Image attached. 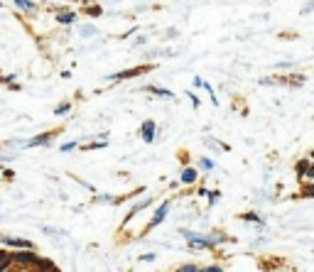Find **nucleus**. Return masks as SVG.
<instances>
[{
    "instance_id": "393cba45",
    "label": "nucleus",
    "mask_w": 314,
    "mask_h": 272,
    "mask_svg": "<svg viewBox=\"0 0 314 272\" xmlns=\"http://www.w3.org/2000/svg\"><path fill=\"white\" fill-rule=\"evenodd\" d=\"M86 13L91 15V17H96V15H101V8H96V5H94V8H89V10H86Z\"/></svg>"
},
{
    "instance_id": "a211bd4d",
    "label": "nucleus",
    "mask_w": 314,
    "mask_h": 272,
    "mask_svg": "<svg viewBox=\"0 0 314 272\" xmlns=\"http://www.w3.org/2000/svg\"><path fill=\"white\" fill-rule=\"evenodd\" d=\"M206 145H209V147H214V150H229L226 145H221V142H216V140H211V137H206Z\"/></svg>"
},
{
    "instance_id": "39448f33",
    "label": "nucleus",
    "mask_w": 314,
    "mask_h": 272,
    "mask_svg": "<svg viewBox=\"0 0 314 272\" xmlns=\"http://www.w3.org/2000/svg\"><path fill=\"white\" fill-rule=\"evenodd\" d=\"M167 214H169V201H162V204H160V208L155 211V216L150 218V228H152V226H160L164 218H167Z\"/></svg>"
},
{
    "instance_id": "dca6fc26",
    "label": "nucleus",
    "mask_w": 314,
    "mask_h": 272,
    "mask_svg": "<svg viewBox=\"0 0 314 272\" xmlns=\"http://www.w3.org/2000/svg\"><path fill=\"white\" fill-rule=\"evenodd\" d=\"M69 110H71V103H62V106L54 108V115H67Z\"/></svg>"
},
{
    "instance_id": "2eb2a0df",
    "label": "nucleus",
    "mask_w": 314,
    "mask_h": 272,
    "mask_svg": "<svg viewBox=\"0 0 314 272\" xmlns=\"http://www.w3.org/2000/svg\"><path fill=\"white\" fill-rule=\"evenodd\" d=\"M79 35L81 37H94V35H98V29L94 25H83V27H79Z\"/></svg>"
},
{
    "instance_id": "f8f14e48",
    "label": "nucleus",
    "mask_w": 314,
    "mask_h": 272,
    "mask_svg": "<svg viewBox=\"0 0 314 272\" xmlns=\"http://www.w3.org/2000/svg\"><path fill=\"white\" fill-rule=\"evenodd\" d=\"M309 167H312V160H309V157H304V160H300V162H297V177H300V179L304 177Z\"/></svg>"
},
{
    "instance_id": "6ab92c4d",
    "label": "nucleus",
    "mask_w": 314,
    "mask_h": 272,
    "mask_svg": "<svg viewBox=\"0 0 314 272\" xmlns=\"http://www.w3.org/2000/svg\"><path fill=\"white\" fill-rule=\"evenodd\" d=\"M241 218H243V221H255V223H263V218H260L258 214H243Z\"/></svg>"
},
{
    "instance_id": "5701e85b",
    "label": "nucleus",
    "mask_w": 314,
    "mask_h": 272,
    "mask_svg": "<svg viewBox=\"0 0 314 272\" xmlns=\"http://www.w3.org/2000/svg\"><path fill=\"white\" fill-rule=\"evenodd\" d=\"M202 272H223L219 265H209V267H202Z\"/></svg>"
},
{
    "instance_id": "f257e3e1",
    "label": "nucleus",
    "mask_w": 314,
    "mask_h": 272,
    "mask_svg": "<svg viewBox=\"0 0 314 272\" xmlns=\"http://www.w3.org/2000/svg\"><path fill=\"white\" fill-rule=\"evenodd\" d=\"M10 255H13L15 265H27V267H37L40 260H42L35 250H15V253H10Z\"/></svg>"
},
{
    "instance_id": "9b49d317",
    "label": "nucleus",
    "mask_w": 314,
    "mask_h": 272,
    "mask_svg": "<svg viewBox=\"0 0 314 272\" xmlns=\"http://www.w3.org/2000/svg\"><path fill=\"white\" fill-rule=\"evenodd\" d=\"M15 8L25 10V13H32V10H37V3H32V0H15Z\"/></svg>"
},
{
    "instance_id": "b1692460",
    "label": "nucleus",
    "mask_w": 314,
    "mask_h": 272,
    "mask_svg": "<svg viewBox=\"0 0 314 272\" xmlns=\"http://www.w3.org/2000/svg\"><path fill=\"white\" fill-rule=\"evenodd\" d=\"M76 145H79V142H67V145H62V152H71Z\"/></svg>"
},
{
    "instance_id": "a878e982",
    "label": "nucleus",
    "mask_w": 314,
    "mask_h": 272,
    "mask_svg": "<svg viewBox=\"0 0 314 272\" xmlns=\"http://www.w3.org/2000/svg\"><path fill=\"white\" fill-rule=\"evenodd\" d=\"M194 88H202V86H204V79H199V76H194Z\"/></svg>"
},
{
    "instance_id": "ddd939ff",
    "label": "nucleus",
    "mask_w": 314,
    "mask_h": 272,
    "mask_svg": "<svg viewBox=\"0 0 314 272\" xmlns=\"http://www.w3.org/2000/svg\"><path fill=\"white\" fill-rule=\"evenodd\" d=\"M199 169H202V172H214L216 164H214V160H209V157H202V160H199Z\"/></svg>"
},
{
    "instance_id": "bb28decb",
    "label": "nucleus",
    "mask_w": 314,
    "mask_h": 272,
    "mask_svg": "<svg viewBox=\"0 0 314 272\" xmlns=\"http://www.w3.org/2000/svg\"><path fill=\"white\" fill-rule=\"evenodd\" d=\"M187 96H189V98H191V106H194V108H199V98H196V96H194V94H187Z\"/></svg>"
},
{
    "instance_id": "0eeeda50",
    "label": "nucleus",
    "mask_w": 314,
    "mask_h": 272,
    "mask_svg": "<svg viewBox=\"0 0 314 272\" xmlns=\"http://www.w3.org/2000/svg\"><path fill=\"white\" fill-rule=\"evenodd\" d=\"M196 179H199V169H196V167H187V169L182 172L179 182H182V184H194Z\"/></svg>"
},
{
    "instance_id": "6e6552de",
    "label": "nucleus",
    "mask_w": 314,
    "mask_h": 272,
    "mask_svg": "<svg viewBox=\"0 0 314 272\" xmlns=\"http://www.w3.org/2000/svg\"><path fill=\"white\" fill-rule=\"evenodd\" d=\"M142 91H150V94L160 96V98H175V94H172L169 88H162V86H145Z\"/></svg>"
},
{
    "instance_id": "f3484780",
    "label": "nucleus",
    "mask_w": 314,
    "mask_h": 272,
    "mask_svg": "<svg viewBox=\"0 0 314 272\" xmlns=\"http://www.w3.org/2000/svg\"><path fill=\"white\" fill-rule=\"evenodd\" d=\"M177 272H202V267H196L194 262H187V265H182Z\"/></svg>"
},
{
    "instance_id": "20e7f679",
    "label": "nucleus",
    "mask_w": 314,
    "mask_h": 272,
    "mask_svg": "<svg viewBox=\"0 0 314 272\" xmlns=\"http://www.w3.org/2000/svg\"><path fill=\"white\" fill-rule=\"evenodd\" d=\"M140 135L145 142H155V137H157V123L155 120H145L140 125Z\"/></svg>"
},
{
    "instance_id": "4468645a",
    "label": "nucleus",
    "mask_w": 314,
    "mask_h": 272,
    "mask_svg": "<svg viewBox=\"0 0 314 272\" xmlns=\"http://www.w3.org/2000/svg\"><path fill=\"white\" fill-rule=\"evenodd\" d=\"M150 201H152V199H145V201H140V204H137V206H133V211H130V214L125 216V221H130V218H133V216H137V214H140V211H142L145 206H150Z\"/></svg>"
},
{
    "instance_id": "cd10ccee",
    "label": "nucleus",
    "mask_w": 314,
    "mask_h": 272,
    "mask_svg": "<svg viewBox=\"0 0 314 272\" xmlns=\"http://www.w3.org/2000/svg\"><path fill=\"white\" fill-rule=\"evenodd\" d=\"M0 81H3V83H10V86H13V81H15V76H3V79H0Z\"/></svg>"
},
{
    "instance_id": "412c9836",
    "label": "nucleus",
    "mask_w": 314,
    "mask_h": 272,
    "mask_svg": "<svg viewBox=\"0 0 314 272\" xmlns=\"http://www.w3.org/2000/svg\"><path fill=\"white\" fill-rule=\"evenodd\" d=\"M219 199H221V191H211V194H209V204L211 206L219 204Z\"/></svg>"
},
{
    "instance_id": "1a4fd4ad",
    "label": "nucleus",
    "mask_w": 314,
    "mask_h": 272,
    "mask_svg": "<svg viewBox=\"0 0 314 272\" xmlns=\"http://www.w3.org/2000/svg\"><path fill=\"white\" fill-rule=\"evenodd\" d=\"M74 20H76V13H69V10L56 13V22H59V25H71Z\"/></svg>"
},
{
    "instance_id": "9d476101",
    "label": "nucleus",
    "mask_w": 314,
    "mask_h": 272,
    "mask_svg": "<svg viewBox=\"0 0 314 272\" xmlns=\"http://www.w3.org/2000/svg\"><path fill=\"white\" fill-rule=\"evenodd\" d=\"M10 265H13V255H10V250H0V272H5Z\"/></svg>"
},
{
    "instance_id": "f03ea898",
    "label": "nucleus",
    "mask_w": 314,
    "mask_h": 272,
    "mask_svg": "<svg viewBox=\"0 0 314 272\" xmlns=\"http://www.w3.org/2000/svg\"><path fill=\"white\" fill-rule=\"evenodd\" d=\"M150 69H152L150 64H148V67L125 69V71H118V74H110V76H106V81H125V79H135V76H142V74H148Z\"/></svg>"
},
{
    "instance_id": "4be33fe9",
    "label": "nucleus",
    "mask_w": 314,
    "mask_h": 272,
    "mask_svg": "<svg viewBox=\"0 0 314 272\" xmlns=\"http://www.w3.org/2000/svg\"><path fill=\"white\" fill-rule=\"evenodd\" d=\"M155 258H157L155 253H145V255H140V260H142V262H152Z\"/></svg>"
},
{
    "instance_id": "423d86ee",
    "label": "nucleus",
    "mask_w": 314,
    "mask_h": 272,
    "mask_svg": "<svg viewBox=\"0 0 314 272\" xmlns=\"http://www.w3.org/2000/svg\"><path fill=\"white\" fill-rule=\"evenodd\" d=\"M52 137H54V133H42V135L27 140V142H25V147H40V145H49V142H52Z\"/></svg>"
},
{
    "instance_id": "aec40b11",
    "label": "nucleus",
    "mask_w": 314,
    "mask_h": 272,
    "mask_svg": "<svg viewBox=\"0 0 314 272\" xmlns=\"http://www.w3.org/2000/svg\"><path fill=\"white\" fill-rule=\"evenodd\" d=\"M312 194H314V184H312V182H309V184H307V187L302 189V196H304V199H309Z\"/></svg>"
},
{
    "instance_id": "7ed1b4c3",
    "label": "nucleus",
    "mask_w": 314,
    "mask_h": 272,
    "mask_svg": "<svg viewBox=\"0 0 314 272\" xmlns=\"http://www.w3.org/2000/svg\"><path fill=\"white\" fill-rule=\"evenodd\" d=\"M0 243L10 245V248H17V250H32V243L25 240V238H13V235H0Z\"/></svg>"
}]
</instances>
